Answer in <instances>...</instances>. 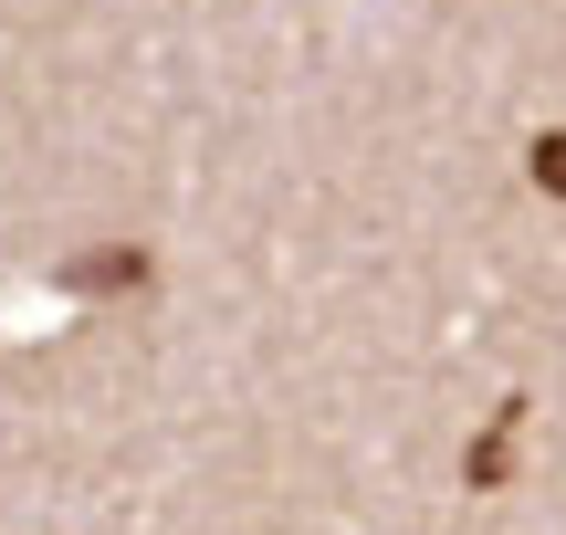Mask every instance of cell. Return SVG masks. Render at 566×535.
Returning <instances> with one entry per match:
<instances>
[{"label": "cell", "mask_w": 566, "mask_h": 535, "mask_svg": "<svg viewBox=\"0 0 566 535\" xmlns=\"http://www.w3.org/2000/svg\"><path fill=\"white\" fill-rule=\"evenodd\" d=\"M535 179H556V189H566V137H546V147H535Z\"/></svg>", "instance_id": "1"}]
</instances>
